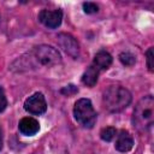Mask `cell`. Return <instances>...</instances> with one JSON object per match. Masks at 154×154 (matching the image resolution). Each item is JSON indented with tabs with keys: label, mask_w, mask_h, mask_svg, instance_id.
I'll return each instance as SVG.
<instances>
[{
	"label": "cell",
	"mask_w": 154,
	"mask_h": 154,
	"mask_svg": "<svg viewBox=\"0 0 154 154\" xmlns=\"http://www.w3.org/2000/svg\"><path fill=\"white\" fill-rule=\"evenodd\" d=\"M38 19H40V22H41L43 25H46L47 28L54 29V28H58V26L61 24L63 12H61L60 10H53V11L42 10V11L38 13Z\"/></svg>",
	"instance_id": "52a82bcc"
},
{
	"label": "cell",
	"mask_w": 154,
	"mask_h": 154,
	"mask_svg": "<svg viewBox=\"0 0 154 154\" xmlns=\"http://www.w3.org/2000/svg\"><path fill=\"white\" fill-rule=\"evenodd\" d=\"M132 122H134V126L140 131H144L153 125L154 99L152 95H147L137 102V105L134 109Z\"/></svg>",
	"instance_id": "6da1fadb"
},
{
	"label": "cell",
	"mask_w": 154,
	"mask_h": 154,
	"mask_svg": "<svg viewBox=\"0 0 154 154\" xmlns=\"http://www.w3.org/2000/svg\"><path fill=\"white\" fill-rule=\"evenodd\" d=\"M147 66H148V69H149V71H153V66H154V64H153V48L150 47L148 51H147Z\"/></svg>",
	"instance_id": "2e32d148"
},
{
	"label": "cell",
	"mask_w": 154,
	"mask_h": 154,
	"mask_svg": "<svg viewBox=\"0 0 154 154\" xmlns=\"http://www.w3.org/2000/svg\"><path fill=\"white\" fill-rule=\"evenodd\" d=\"M77 91H78V89H77V87H75L73 84H69V85H66V87H64V88L61 89V94H64V95H66V96H71V95L76 94Z\"/></svg>",
	"instance_id": "9a60e30c"
},
{
	"label": "cell",
	"mask_w": 154,
	"mask_h": 154,
	"mask_svg": "<svg viewBox=\"0 0 154 154\" xmlns=\"http://www.w3.org/2000/svg\"><path fill=\"white\" fill-rule=\"evenodd\" d=\"M111 64H112V57L109 53L105 51H100L94 57V66L97 70H106L109 67Z\"/></svg>",
	"instance_id": "30bf717a"
},
{
	"label": "cell",
	"mask_w": 154,
	"mask_h": 154,
	"mask_svg": "<svg viewBox=\"0 0 154 154\" xmlns=\"http://www.w3.org/2000/svg\"><path fill=\"white\" fill-rule=\"evenodd\" d=\"M119 60L125 66H132L136 61V58H135V55H132L129 52H123V53L119 54Z\"/></svg>",
	"instance_id": "4fadbf2b"
},
{
	"label": "cell",
	"mask_w": 154,
	"mask_h": 154,
	"mask_svg": "<svg viewBox=\"0 0 154 154\" xmlns=\"http://www.w3.org/2000/svg\"><path fill=\"white\" fill-rule=\"evenodd\" d=\"M131 102V94L120 85H111L103 93V105L109 112H120Z\"/></svg>",
	"instance_id": "3957f363"
},
{
	"label": "cell",
	"mask_w": 154,
	"mask_h": 154,
	"mask_svg": "<svg viewBox=\"0 0 154 154\" xmlns=\"http://www.w3.org/2000/svg\"><path fill=\"white\" fill-rule=\"evenodd\" d=\"M22 59L25 60V63L23 64V66H25V67L28 65L35 67L37 64L49 67V66H54L61 61L60 53L52 46H47V45H41L38 47H35L34 51L29 54L28 60L24 57H22Z\"/></svg>",
	"instance_id": "7a4b0ae2"
},
{
	"label": "cell",
	"mask_w": 154,
	"mask_h": 154,
	"mask_svg": "<svg viewBox=\"0 0 154 154\" xmlns=\"http://www.w3.org/2000/svg\"><path fill=\"white\" fill-rule=\"evenodd\" d=\"M97 76H99V70H97L94 65H91V66H89V67L85 70V72L83 73V76H82V82H83L85 85H88V87H94V85L96 84V82H97Z\"/></svg>",
	"instance_id": "8fae6325"
},
{
	"label": "cell",
	"mask_w": 154,
	"mask_h": 154,
	"mask_svg": "<svg viewBox=\"0 0 154 154\" xmlns=\"http://www.w3.org/2000/svg\"><path fill=\"white\" fill-rule=\"evenodd\" d=\"M116 135H117V130H116L114 128H112V126L103 128V129L101 130V132H100V137H101L103 141H107V142L112 141V140L116 137Z\"/></svg>",
	"instance_id": "7c38bea8"
},
{
	"label": "cell",
	"mask_w": 154,
	"mask_h": 154,
	"mask_svg": "<svg viewBox=\"0 0 154 154\" xmlns=\"http://www.w3.org/2000/svg\"><path fill=\"white\" fill-rule=\"evenodd\" d=\"M116 149L122 152V153H126L129 150L132 149L134 147V138L130 135L129 131L126 130H122L119 132V135H117V140H116Z\"/></svg>",
	"instance_id": "ba28073f"
},
{
	"label": "cell",
	"mask_w": 154,
	"mask_h": 154,
	"mask_svg": "<svg viewBox=\"0 0 154 154\" xmlns=\"http://www.w3.org/2000/svg\"><path fill=\"white\" fill-rule=\"evenodd\" d=\"M1 148H2V130L0 128V150H1Z\"/></svg>",
	"instance_id": "ac0fdd59"
},
{
	"label": "cell",
	"mask_w": 154,
	"mask_h": 154,
	"mask_svg": "<svg viewBox=\"0 0 154 154\" xmlns=\"http://www.w3.org/2000/svg\"><path fill=\"white\" fill-rule=\"evenodd\" d=\"M6 106H7V100H6L4 89L0 87V112H2L6 108Z\"/></svg>",
	"instance_id": "e0dca14e"
},
{
	"label": "cell",
	"mask_w": 154,
	"mask_h": 154,
	"mask_svg": "<svg viewBox=\"0 0 154 154\" xmlns=\"http://www.w3.org/2000/svg\"><path fill=\"white\" fill-rule=\"evenodd\" d=\"M57 41H58V45L60 46V48H63V51L66 54H69L70 57L76 59L79 55V45L72 35L61 32L58 35Z\"/></svg>",
	"instance_id": "5b68a950"
},
{
	"label": "cell",
	"mask_w": 154,
	"mask_h": 154,
	"mask_svg": "<svg viewBox=\"0 0 154 154\" xmlns=\"http://www.w3.org/2000/svg\"><path fill=\"white\" fill-rule=\"evenodd\" d=\"M24 108L26 112L31 114H42L47 109V103L45 100L43 94L35 93L31 96H29L24 102Z\"/></svg>",
	"instance_id": "8992f818"
},
{
	"label": "cell",
	"mask_w": 154,
	"mask_h": 154,
	"mask_svg": "<svg viewBox=\"0 0 154 154\" xmlns=\"http://www.w3.org/2000/svg\"><path fill=\"white\" fill-rule=\"evenodd\" d=\"M83 8H84V12L88 13V14L96 13V12L99 11L97 5L94 4V2H84V4H83Z\"/></svg>",
	"instance_id": "5bb4252c"
},
{
	"label": "cell",
	"mask_w": 154,
	"mask_h": 154,
	"mask_svg": "<svg viewBox=\"0 0 154 154\" xmlns=\"http://www.w3.org/2000/svg\"><path fill=\"white\" fill-rule=\"evenodd\" d=\"M76 120L84 128H93L96 122V112L89 99H79L73 107Z\"/></svg>",
	"instance_id": "277c9868"
},
{
	"label": "cell",
	"mask_w": 154,
	"mask_h": 154,
	"mask_svg": "<svg viewBox=\"0 0 154 154\" xmlns=\"http://www.w3.org/2000/svg\"><path fill=\"white\" fill-rule=\"evenodd\" d=\"M38 130H40V124H38V122L36 119H34L31 117H25V118L20 119V122H19V131L23 135L32 136Z\"/></svg>",
	"instance_id": "9c48e42d"
}]
</instances>
